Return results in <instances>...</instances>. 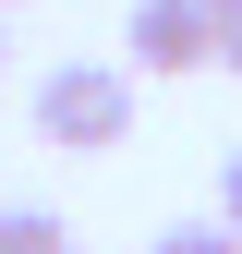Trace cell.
Wrapping results in <instances>:
<instances>
[{
  "mask_svg": "<svg viewBox=\"0 0 242 254\" xmlns=\"http://www.w3.org/2000/svg\"><path fill=\"white\" fill-rule=\"evenodd\" d=\"M145 254H242V230H230V218H170Z\"/></svg>",
  "mask_w": 242,
  "mask_h": 254,
  "instance_id": "277c9868",
  "label": "cell"
},
{
  "mask_svg": "<svg viewBox=\"0 0 242 254\" xmlns=\"http://www.w3.org/2000/svg\"><path fill=\"white\" fill-rule=\"evenodd\" d=\"M121 49H133V73H206L218 61V12L206 0H133Z\"/></svg>",
  "mask_w": 242,
  "mask_h": 254,
  "instance_id": "7a4b0ae2",
  "label": "cell"
},
{
  "mask_svg": "<svg viewBox=\"0 0 242 254\" xmlns=\"http://www.w3.org/2000/svg\"><path fill=\"white\" fill-rule=\"evenodd\" d=\"M218 218H230V230H242V157H230V170H218Z\"/></svg>",
  "mask_w": 242,
  "mask_h": 254,
  "instance_id": "8992f818",
  "label": "cell"
},
{
  "mask_svg": "<svg viewBox=\"0 0 242 254\" xmlns=\"http://www.w3.org/2000/svg\"><path fill=\"white\" fill-rule=\"evenodd\" d=\"M121 133H133V73L121 61H60V73H37V145L109 157Z\"/></svg>",
  "mask_w": 242,
  "mask_h": 254,
  "instance_id": "6da1fadb",
  "label": "cell"
},
{
  "mask_svg": "<svg viewBox=\"0 0 242 254\" xmlns=\"http://www.w3.org/2000/svg\"><path fill=\"white\" fill-rule=\"evenodd\" d=\"M0 61H12V49H0Z\"/></svg>",
  "mask_w": 242,
  "mask_h": 254,
  "instance_id": "ba28073f",
  "label": "cell"
},
{
  "mask_svg": "<svg viewBox=\"0 0 242 254\" xmlns=\"http://www.w3.org/2000/svg\"><path fill=\"white\" fill-rule=\"evenodd\" d=\"M218 12V73H242V0H206Z\"/></svg>",
  "mask_w": 242,
  "mask_h": 254,
  "instance_id": "5b68a950",
  "label": "cell"
},
{
  "mask_svg": "<svg viewBox=\"0 0 242 254\" xmlns=\"http://www.w3.org/2000/svg\"><path fill=\"white\" fill-rule=\"evenodd\" d=\"M0 254H73V218H49V206H0Z\"/></svg>",
  "mask_w": 242,
  "mask_h": 254,
  "instance_id": "3957f363",
  "label": "cell"
},
{
  "mask_svg": "<svg viewBox=\"0 0 242 254\" xmlns=\"http://www.w3.org/2000/svg\"><path fill=\"white\" fill-rule=\"evenodd\" d=\"M0 12H12V0H0Z\"/></svg>",
  "mask_w": 242,
  "mask_h": 254,
  "instance_id": "52a82bcc",
  "label": "cell"
}]
</instances>
